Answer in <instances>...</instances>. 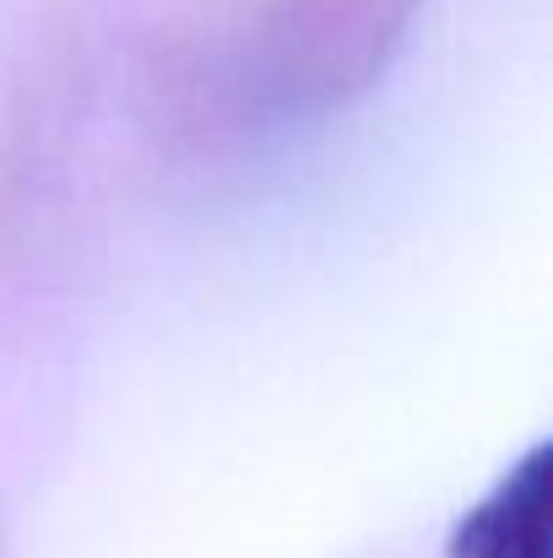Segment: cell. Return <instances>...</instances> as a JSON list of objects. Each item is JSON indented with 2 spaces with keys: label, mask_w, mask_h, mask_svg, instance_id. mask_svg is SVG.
I'll use <instances>...</instances> for the list:
<instances>
[{
  "label": "cell",
  "mask_w": 553,
  "mask_h": 558,
  "mask_svg": "<svg viewBox=\"0 0 553 558\" xmlns=\"http://www.w3.org/2000/svg\"><path fill=\"white\" fill-rule=\"evenodd\" d=\"M450 558H549V450L543 445L456 521Z\"/></svg>",
  "instance_id": "6da1fadb"
}]
</instances>
